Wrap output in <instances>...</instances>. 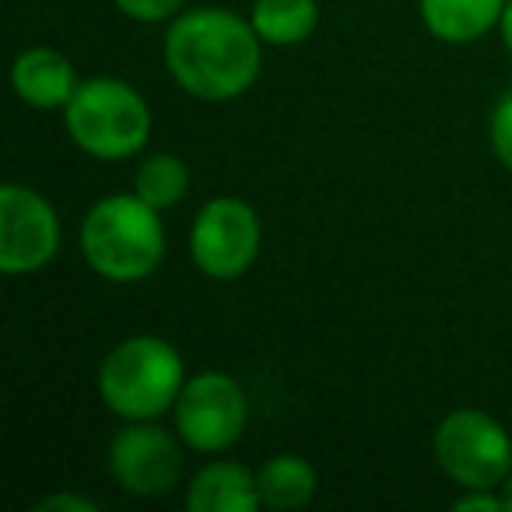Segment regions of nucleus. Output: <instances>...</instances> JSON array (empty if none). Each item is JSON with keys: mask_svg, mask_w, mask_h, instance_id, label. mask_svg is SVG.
I'll list each match as a JSON object with an SVG mask.
<instances>
[{"mask_svg": "<svg viewBox=\"0 0 512 512\" xmlns=\"http://www.w3.org/2000/svg\"><path fill=\"white\" fill-rule=\"evenodd\" d=\"M165 71L200 102H232L246 95L264 67V39L253 22L225 8L179 11L162 43Z\"/></svg>", "mask_w": 512, "mask_h": 512, "instance_id": "obj_1", "label": "nucleus"}, {"mask_svg": "<svg viewBox=\"0 0 512 512\" xmlns=\"http://www.w3.org/2000/svg\"><path fill=\"white\" fill-rule=\"evenodd\" d=\"M78 239L85 264L113 285L151 278L165 260L162 211L141 193H109L95 200L81 221Z\"/></svg>", "mask_w": 512, "mask_h": 512, "instance_id": "obj_2", "label": "nucleus"}, {"mask_svg": "<svg viewBox=\"0 0 512 512\" xmlns=\"http://www.w3.org/2000/svg\"><path fill=\"white\" fill-rule=\"evenodd\" d=\"M183 386V355L158 334L123 337L99 365V397L123 421H158L176 407Z\"/></svg>", "mask_w": 512, "mask_h": 512, "instance_id": "obj_3", "label": "nucleus"}, {"mask_svg": "<svg viewBox=\"0 0 512 512\" xmlns=\"http://www.w3.org/2000/svg\"><path fill=\"white\" fill-rule=\"evenodd\" d=\"M64 127L85 155L99 162L134 158L151 137V109L120 78H88L64 106Z\"/></svg>", "mask_w": 512, "mask_h": 512, "instance_id": "obj_4", "label": "nucleus"}, {"mask_svg": "<svg viewBox=\"0 0 512 512\" xmlns=\"http://www.w3.org/2000/svg\"><path fill=\"white\" fill-rule=\"evenodd\" d=\"M432 453L439 470L463 491H498L512 474V439L498 418L477 407L449 411L435 425Z\"/></svg>", "mask_w": 512, "mask_h": 512, "instance_id": "obj_5", "label": "nucleus"}, {"mask_svg": "<svg viewBox=\"0 0 512 512\" xmlns=\"http://www.w3.org/2000/svg\"><path fill=\"white\" fill-rule=\"evenodd\" d=\"M264 225L242 197H211L190 225V260L204 278L235 281L256 264Z\"/></svg>", "mask_w": 512, "mask_h": 512, "instance_id": "obj_6", "label": "nucleus"}, {"mask_svg": "<svg viewBox=\"0 0 512 512\" xmlns=\"http://www.w3.org/2000/svg\"><path fill=\"white\" fill-rule=\"evenodd\" d=\"M176 432L186 449L197 453H225L242 439L249 421V400L239 379L225 372H197L186 379L176 407Z\"/></svg>", "mask_w": 512, "mask_h": 512, "instance_id": "obj_7", "label": "nucleus"}, {"mask_svg": "<svg viewBox=\"0 0 512 512\" xmlns=\"http://www.w3.org/2000/svg\"><path fill=\"white\" fill-rule=\"evenodd\" d=\"M60 249V214L39 190L8 183L0 190V271L25 278L53 264Z\"/></svg>", "mask_w": 512, "mask_h": 512, "instance_id": "obj_8", "label": "nucleus"}, {"mask_svg": "<svg viewBox=\"0 0 512 512\" xmlns=\"http://www.w3.org/2000/svg\"><path fill=\"white\" fill-rule=\"evenodd\" d=\"M183 446L179 432L172 435L158 421H127L109 442V474L127 495H169L183 477Z\"/></svg>", "mask_w": 512, "mask_h": 512, "instance_id": "obj_9", "label": "nucleus"}, {"mask_svg": "<svg viewBox=\"0 0 512 512\" xmlns=\"http://www.w3.org/2000/svg\"><path fill=\"white\" fill-rule=\"evenodd\" d=\"M11 85L22 102L32 109H64L71 95L78 92V71L60 50L32 46L22 50L11 64Z\"/></svg>", "mask_w": 512, "mask_h": 512, "instance_id": "obj_10", "label": "nucleus"}, {"mask_svg": "<svg viewBox=\"0 0 512 512\" xmlns=\"http://www.w3.org/2000/svg\"><path fill=\"white\" fill-rule=\"evenodd\" d=\"M183 505L186 512H253L260 509L256 474L235 460H211L190 477Z\"/></svg>", "mask_w": 512, "mask_h": 512, "instance_id": "obj_11", "label": "nucleus"}, {"mask_svg": "<svg viewBox=\"0 0 512 512\" xmlns=\"http://www.w3.org/2000/svg\"><path fill=\"white\" fill-rule=\"evenodd\" d=\"M505 4L509 0H418V11L439 43L467 46L502 22Z\"/></svg>", "mask_w": 512, "mask_h": 512, "instance_id": "obj_12", "label": "nucleus"}, {"mask_svg": "<svg viewBox=\"0 0 512 512\" xmlns=\"http://www.w3.org/2000/svg\"><path fill=\"white\" fill-rule=\"evenodd\" d=\"M316 467L299 453H278L260 463L256 470V488H260V505L274 512H292L313 502L316 495Z\"/></svg>", "mask_w": 512, "mask_h": 512, "instance_id": "obj_13", "label": "nucleus"}, {"mask_svg": "<svg viewBox=\"0 0 512 512\" xmlns=\"http://www.w3.org/2000/svg\"><path fill=\"white\" fill-rule=\"evenodd\" d=\"M256 36L264 46H299L320 25V4L316 0H256L253 4Z\"/></svg>", "mask_w": 512, "mask_h": 512, "instance_id": "obj_14", "label": "nucleus"}, {"mask_svg": "<svg viewBox=\"0 0 512 512\" xmlns=\"http://www.w3.org/2000/svg\"><path fill=\"white\" fill-rule=\"evenodd\" d=\"M134 193H141L151 207L169 211L179 207L190 193V169L183 158L169 155V151H155L148 155L134 172Z\"/></svg>", "mask_w": 512, "mask_h": 512, "instance_id": "obj_15", "label": "nucleus"}, {"mask_svg": "<svg viewBox=\"0 0 512 512\" xmlns=\"http://www.w3.org/2000/svg\"><path fill=\"white\" fill-rule=\"evenodd\" d=\"M488 141L495 158L512 172V88L502 92V99L495 102L491 109V120H488Z\"/></svg>", "mask_w": 512, "mask_h": 512, "instance_id": "obj_16", "label": "nucleus"}, {"mask_svg": "<svg viewBox=\"0 0 512 512\" xmlns=\"http://www.w3.org/2000/svg\"><path fill=\"white\" fill-rule=\"evenodd\" d=\"M116 8L123 11L127 18L141 25H158V22H169L183 11L186 0H113Z\"/></svg>", "mask_w": 512, "mask_h": 512, "instance_id": "obj_17", "label": "nucleus"}, {"mask_svg": "<svg viewBox=\"0 0 512 512\" xmlns=\"http://www.w3.org/2000/svg\"><path fill=\"white\" fill-rule=\"evenodd\" d=\"M36 512H99V502L85 495H71V491H57V495H46L36 505Z\"/></svg>", "mask_w": 512, "mask_h": 512, "instance_id": "obj_18", "label": "nucleus"}, {"mask_svg": "<svg viewBox=\"0 0 512 512\" xmlns=\"http://www.w3.org/2000/svg\"><path fill=\"white\" fill-rule=\"evenodd\" d=\"M456 512H498L505 509V495H495V491H484V488H470L463 498L453 502Z\"/></svg>", "mask_w": 512, "mask_h": 512, "instance_id": "obj_19", "label": "nucleus"}, {"mask_svg": "<svg viewBox=\"0 0 512 512\" xmlns=\"http://www.w3.org/2000/svg\"><path fill=\"white\" fill-rule=\"evenodd\" d=\"M498 32H502L505 50L512 53V0H509V4H505V15H502V22H498Z\"/></svg>", "mask_w": 512, "mask_h": 512, "instance_id": "obj_20", "label": "nucleus"}, {"mask_svg": "<svg viewBox=\"0 0 512 512\" xmlns=\"http://www.w3.org/2000/svg\"><path fill=\"white\" fill-rule=\"evenodd\" d=\"M502 495H505V509H512V474H509V481L502 484Z\"/></svg>", "mask_w": 512, "mask_h": 512, "instance_id": "obj_21", "label": "nucleus"}]
</instances>
